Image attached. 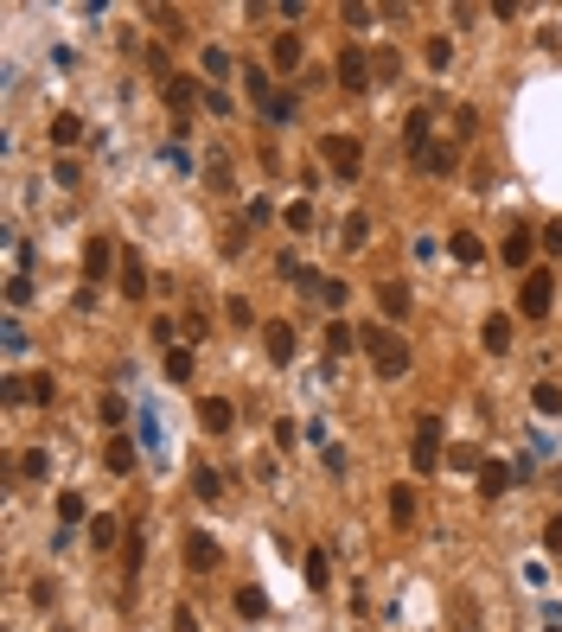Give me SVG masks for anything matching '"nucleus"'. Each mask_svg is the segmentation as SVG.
I'll use <instances>...</instances> for the list:
<instances>
[{"instance_id": "f257e3e1", "label": "nucleus", "mask_w": 562, "mask_h": 632, "mask_svg": "<svg viewBox=\"0 0 562 632\" xmlns=\"http://www.w3.org/2000/svg\"><path fill=\"white\" fill-rule=\"evenodd\" d=\"M365 358H371V371H377L384 384H396V377L409 371V345H403V332H390V326H365Z\"/></svg>"}, {"instance_id": "f03ea898", "label": "nucleus", "mask_w": 562, "mask_h": 632, "mask_svg": "<svg viewBox=\"0 0 562 632\" xmlns=\"http://www.w3.org/2000/svg\"><path fill=\"white\" fill-rule=\"evenodd\" d=\"M409 466H415V473H435V466H441V415H415V435H409Z\"/></svg>"}, {"instance_id": "7ed1b4c3", "label": "nucleus", "mask_w": 562, "mask_h": 632, "mask_svg": "<svg viewBox=\"0 0 562 632\" xmlns=\"http://www.w3.org/2000/svg\"><path fill=\"white\" fill-rule=\"evenodd\" d=\"M320 160H326L332 179H358V173H365V148H358L351 134H326V140H320Z\"/></svg>"}, {"instance_id": "20e7f679", "label": "nucleus", "mask_w": 562, "mask_h": 632, "mask_svg": "<svg viewBox=\"0 0 562 632\" xmlns=\"http://www.w3.org/2000/svg\"><path fill=\"white\" fill-rule=\"evenodd\" d=\"M549 307H556V275L549 268H530L524 288H518V313L524 320H549Z\"/></svg>"}, {"instance_id": "39448f33", "label": "nucleus", "mask_w": 562, "mask_h": 632, "mask_svg": "<svg viewBox=\"0 0 562 632\" xmlns=\"http://www.w3.org/2000/svg\"><path fill=\"white\" fill-rule=\"evenodd\" d=\"M160 96H167V109H173V122H179V134H186V122H192V109H198V84L186 77V70H173V77L160 84Z\"/></svg>"}, {"instance_id": "423d86ee", "label": "nucleus", "mask_w": 562, "mask_h": 632, "mask_svg": "<svg viewBox=\"0 0 562 632\" xmlns=\"http://www.w3.org/2000/svg\"><path fill=\"white\" fill-rule=\"evenodd\" d=\"M339 84H345V90H371V84H377V70H371V51L345 45V51H339Z\"/></svg>"}, {"instance_id": "0eeeda50", "label": "nucleus", "mask_w": 562, "mask_h": 632, "mask_svg": "<svg viewBox=\"0 0 562 632\" xmlns=\"http://www.w3.org/2000/svg\"><path fill=\"white\" fill-rule=\"evenodd\" d=\"M262 351H268V365H295V326L288 320H268L262 326Z\"/></svg>"}, {"instance_id": "6e6552de", "label": "nucleus", "mask_w": 562, "mask_h": 632, "mask_svg": "<svg viewBox=\"0 0 562 632\" xmlns=\"http://www.w3.org/2000/svg\"><path fill=\"white\" fill-rule=\"evenodd\" d=\"M109 262H115V237H90L84 243V281H109Z\"/></svg>"}, {"instance_id": "1a4fd4ad", "label": "nucleus", "mask_w": 562, "mask_h": 632, "mask_svg": "<svg viewBox=\"0 0 562 632\" xmlns=\"http://www.w3.org/2000/svg\"><path fill=\"white\" fill-rule=\"evenodd\" d=\"M198 421L211 435H231L237 429V409H231V396H198Z\"/></svg>"}, {"instance_id": "9d476101", "label": "nucleus", "mask_w": 562, "mask_h": 632, "mask_svg": "<svg viewBox=\"0 0 562 632\" xmlns=\"http://www.w3.org/2000/svg\"><path fill=\"white\" fill-rule=\"evenodd\" d=\"M186 562H192V569H198V575H211V569H218V562H224V549H218V543H211L204 530H192V543H186Z\"/></svg>"}, {"instance_id": "9b49d317", "label": "nucleus", "mask_w": 562, "mask_h": 632, "mask_svg": "<svg viewBox=\"0 0 562 632\" xmlns=\"http://www.w3.org/2000/svg\"><path fill=\"white\" fill-rule=\"evenodd\" d=\"M505 492H512V466L505 460H485L479 466V499H505Z\"/></svg>"}, {"instance_id": "f8f14e48", "label": "nucleus", "mask_w": 562, "mask_h": 632, "mask_svg": "<svg viewBox=\"0 0 562 632\" xmlns=\"http://www.w3.org/2000/svg\"><path fill=\"white\" fill-rule=\"evenodd\" d=\"M122 294H128V301L148 294V262H140L134 249H122Z\"/></svg>"}, {"instance_id": "ddd939ff", "label": "nucleus", "mask_w": 562, "mask_h": 632, "mask_svg": "<svg viewBox=\"0 0 562 632\" xmlns=\"http://www.w3.org/2000/svg\"><path fill=\"white\" fill-rule=\"evenodd\" d=\"M479 345L499 358V351H512V320L505 313H485V326H479Z\"/></svg>"}, {"instance_id": "4468645a", "label": "nucleus", "mask_w": 562, "mask_h": 632, "mask_svg": "<svg viewBox=\"0 0 562 632\" xmlns=\"http://www.w3.org/2000/svg\"><path fill=\"white\" fill-rule=\"evenodd\" d=\"M448 256H454L460 268H479V262H485V243H479L473 230H454V237H448Z\"/></svg>"}, {"instance_id": "2eb2a0df", "label": "nucleus", "mask_w": 562, "mask_h": 632, "mask_svg": "<svg viewBox=\"0 0 562 632\" xmlns=\"http://www.w3.org/2000/svg\"><path fill=\"white\" fill-rule=\"evenodd\" d=\"M377 307H384V320H403L409 313V281H377Z\"/></svg>"}, {"instance_id": "dca6fc26", "label": "nucleus", "mask_w": 562, "mask_h": 632, "mask_svg": "<svg viewBox=\"0 0 562 632\" xmlns=\"http://www.w3.org/2000/svg\"><path fill=\"white\" fill-rule=\"evenodd\" d=\"M403 140H409V154H415V160L435 148V140H429V109H409V122H403Z\"/></svg>"}, {"instance_id": "f3484780", "label": "nucleus", "mask_w": 562, "mask_h": 632, "mask_svg": "<svg viewBox=\"0 0 562 632\" xmlns=\"http://www.w3.org/2000/svg\"><path fill=\"white\" fill-rule=\"evenodd\" d=\"M77 140H84V115L58 109V115H51V148H77Z\"/></svg>"}, {"instance_id": "a211bd4d", "label": "nucleus", "mask_w": 562, "mask_h": 632, "mask_svg": "<svg viewBox=\"0 0 562 632\" xmlns=\"http://www.w3.org/2000/svg\"><path fill=\"white\" fill-rule=\"evenodd\" d=\"M103 466L122 479V473H134V441L128 435H109V447H103Z\"/></svg>"}, {"instance_id": "6ab92c4d", "label": "nucleus", "mask_w": 562, "mask_h": 632, "mask_svg": "<svg viewBox=\"0 0 562 632\" xmlns=\"http://www.w3.org/2000/svg\"><path fill=\"white\" fill-rule=\"evenodd\" d=\"M371 243V218H365V211H351V218L339 224V249H365Z\"/></svg>"}, {"instance_id": "aec40b11", "label": "nucleus", "mask_w": 562, "mask_h": 632, "mask_svg": "<svg viewBox=\"0 0 562 632\" xmlns=\"http://www.w3.org/2000/svg\"><path fill=\"white\" fill-rule=\"evenodd\" d=\"M454 160H460V148H454V140H435V148L422 154L415 167H422V173H454Z\"/></svg>"}, {"instance_id": "412c9836", "label": "nucleus", "mask_w": 562, "mask_h": 632, "mask_svg": "<svg viewBox=\"0 0 562 632\" xmlns=\"http://www.w3.org/2000/svg\"><path fill=\"white\" fill-rule=\"evenodd\" d=\"M351 345H365V332H358V326H345V320H332V326H326V351H332V358H345Z\"/></svg>"}, {"instance_id": "4be33fe9", "label": "nucleus", "mask_w": 562, "mask_h": 632, "mask_svg": "<svg viewBox=\"0 0 562 632\" xmlns=\"http://www.w3.org/2000/svg\"><path fill=\"white\" fill-rule=\"evenodd\" d=\"M268 64H275V70H295V64H301V39H295V32H281V39L268 45Z\"/></svg>"}, {"instance_id": "5701e85b", "label": "nucleus", "mask_w": 562, "mask_h": 632, "mask_svg": "<svg viewBox=\"0 0 562 632\" xmlns=\"http://www.w3.org/2000/svg\"><path fill=\"white\" fill-rule=\"evenodd\" d=\"M530 249H537V237H530V230H505V262H512V268H524V262H530Z\"/></svg>"}, {"instance_id": "b1692460", "label": "nucleus", "mask_w": 562, "mask_h": 632, "mask_svg": "<svg viewBox=\"0 0 562 632\" xmlns=\"http://www.w3.org/2000/svg\"><path fill=\"white\" fill-rule=\"evenodd\" d=\"M90 543H96V549H115V543H122V524H115L109 511H96V518H90Z\"/></svg>"}, {"instance_id": "393cba45", "label": "nucleus", "mask_w": 562, "mask_h": 632, "mask_svg": "<svg viewBox=\"0 0 562 632\" xmlns=\"http://www.w3.org/2000/svg\"><path fill=\"white\" fill-rule=\"evenodd\" d=\"M262 115H268V122H275V128H288V122H295V115H301V96H288V90H275V103H268V109H262Z\"/></svg>"}, {"instance_id": "a878e982", "label": "nucleus", "mask_w": 562, "mask_h": 632, "mask_svg": "<svg viewBox=\"0 0 562 632\" xmlns=\"http://www.w3.org/2000/svg\"><path fill=\"white\" fill-rule=\"evenodd\" d=\"M192 365H198L192 345H173V351H167V377H173V384H192Z\"/></svg>"}, {"instance_id": "bb28decb", "label": "nucleus", "mask_w": 562, "mask_h": 632, "mask_svg": "<svg viewBox=\"0 0 562 632\" xmlns=\"http://www.w3.org/2000/svg\"><path fill=\"white\" fill-rule=\"evenodd\" d=\"M422 64H429V70H448V64H454V45H448V39L435 32L429 45H422Z\"/></svg>"}, {"instance_id": "cd10ccee", "label": "nucleus", "mask_w": 562, "mask_h": 632, "mask_svg": "<svg viewBox=\"0 0 562 632\" xmlns=\"http://www.w3.org/2000/svg\"><path fill=\"white\" fill-rule=\"evenodd\" d=\"M198 64H204V77H231V51H224V45H204Z\"/></svg>"}, {"instance_id": "c85d7f7f", "label": "nucleus", "mask_w": 562, "mask_h": 632, "mask_svg": "<svg viewBox=\"0 0 562 632\" xmlns=\"http://www.w3.org/2000/svg\"><path fill=\"white\" fill-rule=\"evenodd\" d=\"M237 613H243V619H262V613H268V594H262V588H237Z\"/></svg>"}, {"instance_id": "c756f323", "label": "nucleus", "mask_w": 562, "mask_h": 632, "mask_svg": "<svg viewBox=\"0 0 562 632\" xmlns=\"http://www.w3.org/2000/svg\"><path fill=\"white\" fill-rule=\"evenodd\" d=\"M530 409H537V415H562V390H556V384H537V390H530Z\"/></svg>"}, {"instance_id": "7c9ffc66", "label": "nucleus", "mask_w": 562, "mask_h": 632, "mask_svg": "<svg viewBox=\"0 0 562 632\" xmlns=\"http://www.w3.org/2000/svg\"><path fill=\"white\" fill-rule=\"evenodd\" d=\"M243 77H249V103H256V109H268V103H275V84H268V70H243Z\"/></svg>"}, {"instance_id": "2f4dec72", "label": "nucleus", "mask_w": 562, "mask_h": 632, "mask_svg": "<svg viewBox=\"0 0 562 632\" xmlns=\"http://www.w3.org/2000/svg\"><path fill=\"white\" fill-rule=\"evenodd\" d=\"M281 224H288V230H313V204H307V198H295L288 211H281Z\"/></svg>"}, {"instance_id": "473e14b6", "label": "nucleus", "mask_w": 562, "mask_h": 632, "mask_svg": "<svg viewBox=\"0 0 562 632\" xmlns=\"http://www.w3.org/2000/svg\"><path fill=\"white\" fill-rule=\"evenodd\" d=\"M448 460H454V473H479V466H485V454H479V447H467V441H454V454H448Z\"/></svg>"}, {"instance_id": "72a5a7b5", "label": "nucleus", "mask_w": 562, "mask_h": 632, "mask_svg": "<svg viewBox=\"0 0 562 632\" xmlns=\"http://www.w3.org/2000/svg\"><path fill=\"white\" fill-rule=\"evenodd\" d=\"M45 473H51V454H45V447L20 454V479H45Z\"/></svg>"}, {"instance_id": "f704fd0d", "label": "nucleus", "mask_w": 562, "mask_h": 632, "mask_svg": "<svg viewBox=\"0 0 562 632\" xmlns=\"http://www.w3.org/2000/svg\"><path fill=\"white\" fill-rule=\"evenodd\" d=\"M204 185H211V192H231V160H224V154H211V167H204Z\"/></svg>"}, {"instance_id": "c9c22d12", "label": "nucleus", "mask_w": 562, "mask_h": 632, "mask_svg": "<svg viewBox=\"0 0 562 632\" xmlns=\"http://www.w3.org/2000/svg\"><path fill=\"white\" fill-rule=\"evenodd\" d=\"M390 518H396V524H409V518H415V492H409V485H396V492H390Z\"/></svg>"}, {"instance_id": "e433bc0d", "label": "nucleus", "mask_w": 562, "mask_h": 632, "mask_svg": "<svg viewBox=\"0 0 562 632\" xmlns=\"http://www.w3.org/2000/svg\"><path fill=\"white\" fill-rule=\"evenodd\" d=\"M192 492H198V499H218V492H224V479L211 473V466H198V473H192Z\"/></svg>"}, {"instance_id": "4c0bfd02", "label": "nucleus", "mask_w": 562, "mask_h": 632, "mask_svg": "<svg viewBox=\"0 0 562 632\" xmlns=\"http://www.w3.org/2000/svg\"><path fill=\"white\" fill-rule=\"evenodd\" d=\"M307 588H313V594L326 588V549H307Z\"/></svg>"}, {"instance_id": "58836bf2", "label": "nucleus", "mask_w": 562, "mask_h": 632, "mask_svg": "<svg viewBox=\"0 0 562 632\" xmlns=\"http://www.w3.org/2000/svg\"><path fill=\"white\" fill-rule=\"evenodd\" d=\"M84 511H90V505H84V492H64V499H58V518H64V524H77Z\"/></svg>"}, {"instance_id": "ea45409f", "label": "nucleus", "mask_w": 562, "mask_h": 632, "mask_svg": "<svg viewBox=\"0 0 562 632\" xmlns=\"http://www.w3.org/2000/svg\"><path fill=\"white\" fill-rule=\"evenodd\" d=\"M479 134V115L473 109H454V148H460V140H473Z\"/></svg>"}, {"instance_id": "a19ab883", "label": "nucleus", "mask_w": 562, "mask_h": 632, "mask_svg": "<svg viewBox=\"0 0 562 632\" xmlns=\"http://www.w3.org/2000/svg\"><path fill=\"white\" fill-rule=\"evenodd\" d=\"M51 396H58V384H51L45 371H39V377H26V402H51Z\"/></svg>"}, {"instance_id": "79ce46f5", "label": "nucleus", "mask_w": 562, "mask_h": 632, "mask_svg": "<svg viewBox=\"0 0 562 632\" xmlns=\"http://www.w3.org/2000/svg\"><path fill=\"white\" fill-rule=\"evenodd\" d=\"M26 301H32V281L14 275V281H7V307H26Z\"/></svg>"}, {"instance_id": "37998d69", "label": "nucleus", "mask_w": 562, "mask_h": 632, "mask_svg": "<svg viewBox=\"0 0 562 632\" xmlns=\"http://www.w3.org/2000/svg\"><path fill=\"white\" fill-rule=\"evenodd\" d=\"M371 70H377V77H396L403 58H396V51H371Z\"/></svg>"}, {"instance_id": "c03bdc74", "label": "nucleus", "mask_w": 562, "mask_h": 632, "mask_svg": "<svg viewBox=\"0 0 562 632\" xmlns=\"http://www.w3.org/2000/svg\"><path fill=\"white\" fill-rule=\"evenodd\" d=\"M543 549H549V555H562V511L543 524Z\"/></svg>"}, {"instance_id": "a18cd8bd", "label": "nucleus", "mask_w": 562, "mask_h": 632, "mask_svg": "<svg viewBox=\"0 0 562 632\" xmlns=\"http://www.w3.org/2000/svg\"><path fill=\"white\" fill-rule=\"evenodd\" d=\"M275 447H301V429H295V421H275Z\"/></svg>"}, {"instance_id": "49530a36", "label": "nucleus", "mask_w": 562, "mask_h": 632, "mask_svg": "<svg viewBox=\"0 0 562 632\" xmlns=\"http://www.w3.org/2000/svg\"><path fill=\"white\" fill-rule=\"evenodd\" d=\"M320 301L326 307H345V281H320Z\"/></svg>"}, {"instance_id": "de8ad7c7", "label": "nucleus", "mask_w": 562, "mask_h": 632, "mask_svg": "<svg viewBox=\"0 0 562 632\" xmlns=\"http://www.w3.org/2000/svg\"><path fill=\"white\" fill-rule=\"evenodd\" d=\"M204 332H211V320H204V313L192 307V313H186V339H204Z\"/></svg>"}, {"instance_id": "09e8293b", "label": "nucleus", "mask_w": 562, "mask_h": 632, "mask_svg": "<svg viewBox=\"0 0 562 632\" xmlns=\"http://www.w3.org/2000/svg\"><path fill=\"white\" fill-rule=\"evenodd\" d=\"M537 243H543V249H549V256H562V224H549V230H543V237H537Z\"/></svg>"}, {"instance_id": "8fccbe9b", "label": "nucleus", "mask_w": 562, "mask_h": 632, "mask_svg": "<svg viewBox=\"0 0 562 632\" xmlns=\"http://www.w3.org/2000/svg\"><path fill=\"white\" fill-rule=\"evenodd\" d=\"M173 632H198V613H192V607H179V613H173Z\"/></svg>"}]
</instances>
